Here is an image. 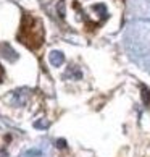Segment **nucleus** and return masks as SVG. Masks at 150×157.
Segmentation results:
<instances>
[{
  "label": "nucleus",
  "instance_id": "1",
  "mask_svg": "<svg viewBox=\"0 0 150 157\" xmlns=\"http://www.w3.org/2000/svg\"><path fill=\"white\" fill-rule=\"evenodd\" d=\"M42 39H44L42 23L32 18L31 15H24L20 29V40L23 44H26L29 49H37L42 44Z\"/></svg>",
  "mask_w": 150,
  "mask_h": 157
},
{
  "label": "nucleus",
  "instance_id": "2",
  "mask_svg": "<svg viewBox=\"0 0 150 157\" xmlns=\"http://www.w3.org/2000/svg\"><path fill=\"white\" fill-rule=\"evenodd\" d=\"M49 59H50V63H52V65H55V67H60L61 63L65 62V57H63V54H61V52H57V50L52 52Z\"/></svg>",
  "mask_w": 150,
  "mask_h": 157
},
{
  "label": "nucleus",
  "instance_id": "3",
  "mask_svg": "<svg viewBox=\"0 0 150 157\" xmlns=\"http://www.w3.org/2000/svg\"><path fill=\"white\" fill-rule=\"evenodd\" d=\"M58 147H65V141H63V139H61V141H58Z\"/></svg>",
  "mask_w": 150,
  "mask_h": 157
},
{
  "label": "nucleus",
  "instance_id": "4",
  "mask_svg": "<svg viewBox=\"0 0 150 157\" xmlns=\"http://www.w3.org/2000/svg\"><path fill=\"white\" fill-rule=\"evenodd\" d=\"M3 76V70H2V67H0V78Z\"/></svg>",
  "mask_w": 150,
  "mask_h": 157
}]
</instances>
